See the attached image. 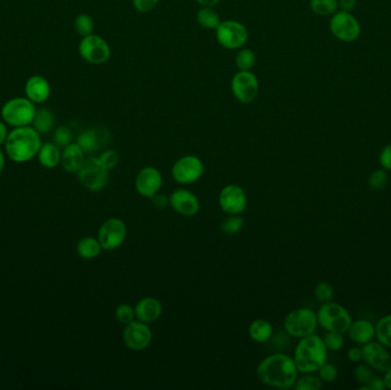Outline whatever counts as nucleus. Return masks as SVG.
<instances>
[{
    "label": "nucleus",
    "mask_w": 391,
    "mask_h": 390,
    "mask_svg": "<svg viewBox=\"0 0 391 390\" xmlns=\"http://www.w3.org/2000/svg\"><path fill=\"white\" fill-rule=\"evenodd\" d=\"M97 158H99V162H101L108 171L115 169V167L118 165V162H119V155H118V152H117L116 150H112V149L103 151Z\"/></svg>",
    "instance_id": "nucleus-41"
},
{
    "label": "nucleus",
    "mask_w": 391,
    "mask_h": 390,
    "mask_svg": "<svg viewBox=\"0 0 391 390\" xmlns=\"http://www.w3.org/2000/svg\"><path fill=\"white\" fill-rule=\"evenodd\" d=\"M55 124V116L48 108H37V112L32 121V127L40 133L47 134L53 130Z\"/></svg>",
    "instance_id": "nucleus-25"
},
{
    "label": "nucleus",
    "mask_w": 391,
    "mask_h": 390,
    "mask_svg": "<svg viewBox=\"0 0 391 390\" xmlns=\"http://www.w3.org/2000/svg\"><path fill=\"white\" fill-rule=\"evenodd\" d=\"M362 390H383L386 389L383 378L379 376H373L365 386L360 387Z\"/></svg>",
    "instance_id": "nucleus-45"
},
{
    "label": "nucleus",
    "mask_w": 391,
    "mask_h": 390,
    "mask_svg": "<svg viewBox=\"0 0 391 390\" xmlns=\"http://www.w3.org/2000/svg\"><path fill=\"white\" fill-rule=\"evenodd\" d=\"M86 152L82 150V147L75 142H71L70 145L63 148L61 154V165L64 171L68 173L78 172L82 164L85 162Z\"/></svg>",
    "instance_id": "nucleus-22"
},
{
    "label": "nucleus",
    "mask_w": 391,
    "mask_h": 390,
    "mask_svg": "<svg viewBox=\"0 0 391 390\" xmlns=\"http://www.w3.org/2000/svg\"><path fill=\"white\" fill-rule=\"evenodd\" d=\"M257 62V56L253 51L240 49L236 56V66L239 71H250Z\"/></svg>",
    "instance_id": "nucleus-31"
},
{
    "label": "nucleus",
    "mask_w": 391,
    "mask_h": 390,
    "mask_svg": "<svg viewBox=\"0 0 391 390\" xmlns=\"http://www.w3.org/2000/svg\"><path fill=\"white\" fill-rule=\"evenodd\" d=\"M374 369L367 364H359L353 369V376L357 382L360 383L362 386H365L374 376Z\"/></svg>",
    "instance_id": "nucleus-40"
},
{
    "label": "nucleus",
    "mask_w": 391,
    "mask_h": 390,
    "mask_svg": "<svg viewBox=\"0 0 391 390\" xmlns=\"http://www.w3.org/2000/svg\"><path fill=\"white\" fill-rule=\"evenodd\" d=\"M298 369L294 359L285 354H274L268 356L259 364L257 369V378L267 386L281 389L294 387L298 379Z\"/></svg>",
    "instance_id": "nucleus-1"
},
{
    "label": "nucleus",
    "mask_w": 391,
    "mask_h": 390,
    "mask_svg": "<svg viewBox=\"0 0 391 390\" xmlns=\"http://www.w3.org/2000/svg\"><path fill=\"white\" fill-rule=\"evenodd\" d=\"M316 314L319 326L327 332H337L344 334L353 323L349 311L341 304L332 301L322 304Z\"/></svg>",
    "instance_id": "nucleus-5"
},
{
    "label": "nucleus",
    "mask_w": 391,
    "mask_h": 390,
    "mask_svg": "<svg viewBox=\"0 0 391 390\" xmlns=\"http://www.w3.org/2000/svg\"><path fill=\"white\" fill-rule=\"evenodd\" d=\"M248 333L253 341L259 342V343H263L270 340L274 333L272 330V325L265 319H255V321L250 325L248 328Z\"/></svg>",
    "instance_id": "nucleus-26"
},
{
    "label": "nucleus",
    "mask_w": 391,
    "mask_h": 390,
    "mask_svg": "<svg viewBox=\"0 0 391 390\" xmlns=\"http://www.w3.org/2000/svg\"><path fill=\"white\" fill-rule=\"evenodd\" d=\"M351 341L356 345H363L375 338V325L367 319L353 321L346 331Z\"/></svg>",
    "instance_id": "nucleus-23"
},
{
    "label": "nucleus",
    "mask_w": 391,
    "mask_h": 390,
    "mask_svg": "<svg viewBox=\"0 0 391 390\" xmlns=\"http://www.w3.org/2000/svg\"><path fill=\"white\" fill-rule=\"evenodd\" d=\"M3 167H5V155H3V150L0 149V173L3 172Z\"/></svg>",
    "instance_id": "nucleus-52"
},
{
    "label": "nucleus",
    "mask_w": 391,
    "mask_h": 390,
    "mask_svg": "<svg viewBox=\"0 0 391 390\" xmlns=\"http://www.w3.org/2000/svg\"><path fill=\"white\" fill-rule=\"evenodd\" d=\"M168 201L175 212L188 218L195 217L200 210V203L197 196L183 188L174 190L168 197Z\"/></svg>",
    "instance_id": "nucleus-18"
},
{
    "label": "nucleus",
    "mask_w": 391,
    "mask_h": 390,
    "mask_svg": "<svg viewBox=\"0 0 391 390\" xmlns=\"http://www.w3.org/2000/svg\"><path fill=\"white\" fill-rule=\"evenodd\" d=\"M356 6L357 0H339V11L353 13Z\"/></svg>",
    "instance_id": "nucleus-47"
},
{
    "label": "nucleus",
    "mask_w": 391,
    "mask_h": 390,
    "mask_svg": "<svg viewBox=\"0 0 391 390\" xmlns=\"http://www.w3.org/2000/svg\"><path fill=\"white\" fill-rule=\"evenodd\" d=\"M346 356H348L350 362H362V361H363V350H362V347H353V348H350Z\"/></svg>",
    "instance_id": "nucleus-46"
},
{
    "label": "nucleus",
    "mask_w": 391,
    "mask_h": 390,
    "mask_svg": "<svg viewBox=\"0 0 391 390\" xmlns=\"http://www.w3.org/2000/svg\"><path fill=\"white\" fill-rule=\"evenodd\" d=\"M309 6L315 14L320 16H332L339 11V0H310Z\"/></svg>",
    "instance_id": "nucleus-30"
},
{
    "label": "nucleus",
    "mask_w": 391,
    "mask_h": 390,
    "mask_svg": "<svg viewBox=\"0 0 391 390\" xmlns=\"http://www.w3.org/2000/svg\"><path fill=\"white\" fill-rule=\"evenodd\" d=\"M77 174L82 186L93 193L102 191L109 180V171L99 162L97 157L86 158Z\"/></svg>",
    "instance_id": "nucleus-7"
},
{
    "label": "nucleus",
    "mask_w": 391,
    "mask_h": 390,
    "mask_svg": "<svg viewBox=\"0 0 391 390\" xmlns=\"http://www.w3.org/2000/svg\"><path fill=\"white\" fill-rule=\"evenodd\" d=\"M152 203H154L156 208H164L169 204V201H168V197H166L165 195H161L158 193L156 196L152 197Z\"/></svg>",
    "instance_id": "nucleus-48"
},
{
    "label": "nucleus",
    "mask_w": 391,
    "mask_h": 390,
    "mask_svg": "<svg viewBox=\"0 0 391 390\" xmlns=\"http://www.w3.org/2000/svg\"><path fill=\"white\" fill-rule=\"evenodd\" d=\"M202 8H214L219 4L220 0H196Z\"/></svg>",
    "instance_id": "nucleus-50"
},
{
    "label": "nucleus",
    "mask_w": 391,
    "mask_h": 390,
    "mask_svg": "<svg viewBox=\"0 0 391 390\" xmlns=\"http://www.w3.org/2000/svg\"><path fill=\"white\" fill-rule=\"evenodd\" d=\"M110 133L106 128H89L82 132L77 138V143L86 154L99 151L109 141Z\"/></svg>",
    "instance_id": "nucleus-20"
},
{
    "label": "nucleus",
    "mask_w": 391,
    "mask_h": 390,
    "mask_svg": "<svg viewBox=\"0 0 391 390\" xmlns=\"http://www.w3.org/2000/svg\"><path fill=\"white\" fill-rule=\"evenodd\" d=\"M94 20L88 14H79L75 20V29L77 34L82 37L94 34Z\"/></svg>",
    "instance_id": "nucleus-33"
},
{
    "label": "nucleus",
    "mask_w": 391,
    "mask_h": 390,
    "mask_svg": "<svg viewBox=\"0 0 391 390\" xmlns=\"http://www.w3.org/2000/svg\"><path fill=\"white\" fill-rule=\"evenodd\" d=\"M40 135L32 126L13 128L3 145L8 158L15 162L34 159L43 145Z\"/></svg>",
    "instance_id": "nucleus-2"
},
{
    "label": "nucleus",
    "mask_w": 391,
    "mask_h": 390,
    "mask_svg": "<svg viewBox=\"0 0 391 390\" xmlns=\"http://www.w3.org/2000/svg\"><path fill=\"white\" fill-rule=\"evenodd\" d=\"M161 186H163V175L156 167L147 166L137 173L135 189L141 196L152 198L159 193Z\"/></svg>",
    "instance_id": "nucleus-16"
},
{
    "label": "nucleus",
    "mask_w": 391,
    "mask_h": 390,
    "mask_svg": "<svg viewBox=\"0 0 391 390\" xmlns=\"http://www.w3.org/2000/svg\"><path fill=\"white\" fill-rule=\"evenodd\" d=\"M134 310L137 321L149 324L159 319L163 314V306L156 297H147L137 302Z\"/></svg>",
    "instance_id": "nucleus-21"
},
{
    "label": "nucleus",
    "mask_w": 391,
    "mask_h": 390,
    "mask_svg": "<svg viewBox=\"0 0 391 390\" xmlns=\"http://www.w3.org/2000/svg\"><path fill=\"white\" fill-rule=\"evenodd\" d=\"M327 352L324 340L315 333L300 339L293 356L298 372L303 374L318 372L327 362Z\"/></svg>",
    "instance_id": "nucleus-3"
},
{
    "label": "nucleus",
    "mask_w": 391,
    "mask_h": 390,
    "mask_svg": "<svg viewBox=\"0 0 391 390\" xmlns=\"http://www.w3.org/2000/svg\"><path fill=\"white\" fill-rule=\"evenodd\" d=\"M375 338L384 347L391 348V314L380 318L375 325Z\"/></svg>",
    "instance_id": "nucleus-29"
},
{
    "label": "nucleus",
    "mask_w": 391,
    "mask_h": 390,
    "mask_svg": "<svg viewBox=\"0 0 391 390\" xmlns=\"http://www.w3.org/2000/svg\"><path fill=\"white\" fill-rule=\"evenodd\" d=\"M8 133H10V131H8V125L1 119V121H0V145H5L7 136H8Z\"/></svg>",
    "instance_id": "nucleus-49"
},
{
    "label": "nucleus",
    "mask_w": 391,
    "mask_h": 390,
    "mask_svg": "<svg viewBox=\"0 0 391 390\" xmlns=\"http://www.w3.org/2000/svg\"><path fill=\"white\" fill-rule=\"evenodd\" d=\"M78 52L82 59L91 64H103L111 56L109 44L95 34L82 37L79 42Z\"/></svg>",
    "instance_id": "nucleus-10"
},
{
    "label": "nucleus",
    "mask_w": 391,
    "mask_h": 390,
    "mask_svg": "<svg viewBox=\"0 0 391 390\" xmlns=\"http://www.w3.org/2000/svg\"><path fill=\"white\" fill-rule=\"evenodd\" d=\"M322 387V381L319 376L312 373H305V376L298 378L295 381L294 388L296 390H318Z\"/></svg>",
    "instance_id": "nucleus-32"
},
{
    "label": "nucleus",
    "mask_w": 391,
    "mask_h": 390,
    "mask_svg": "<svg viewBox=\"0 0 391 390\" xmlns=\"http://www.w3.org/2000/svg\"><path fill=\"white\" fill-rule=\"evenodd\" d=\"M53 142L58 148H65L72 142V132L68 126H58L53 135Z\"/></svg>",
    "instance_id": "nucleus-36"
},
{
    "label": "nucleus",
    "mask_w": 391,
    "mask_h": 390,
    "mask_svg": "<svg viewBox=\"0 0 391 390\" xmlns=\"http://www.w3.org/2000/svg\"><path fill=\"white\" fill-rule=\"evenodd\" d=\"M388 173L384 169H377L368 178V186L375 191L383 190L387 186Z\"/></svg>",
    "instance_id": "nucleus-35"
},
{
    "label": "nucleus",
    "mask_w": 391,
    "mask_h": 390,
    "mask_svg": "<svg viewBox=\"0 0 391 390\" xmlns=\"http://www.w3.org/2000/svg\"><path fill=\"white\" fill-rule=\"evenodd\" d=\"M381 167L386 171H391V143L384 145L379 156Z\"/></svg>",
    "instance_id": "nucleus-44"
},
{
    "label": "nucleus",
    "mask_w": 391,
    "mask_h": 390,
    "mask_svg": "<svg viewBox=\"0 0 391 390\" xmlns=\"http://www.w3.org/2000/svg\"><path fill=\"white\" fill-rule=\"evenodd\" d=\"M329 28L331 34L342 42H356L362 34L359 21L349 12H335L331 16Z\"/></svg>",
    "instance_id": "nucleus-8"
},
{
    "label": "nucleus",
    "mask_w": 391,
    "mask_h": 390,
    "mask_svg": "<svg viewBox=\"0 0 391 390\" xmlns=\"http://www.w3.org/2000/svg\"><path fill=\"white\" fill-rule=\"evenodd\" d=\"M215 35L220 45L231 51L241 49L248 39L246 27L235 20L221 22L215 29Z\"/></svg>",
    "instance_id": "nucleus-9"
},
{
    "label": "nucleus",
    "mask_w": 391,
    "mask_h": 390,
    "mask_svg": "<svg viewBox=\"0 0 391 390\" xmlns=\"http://www.w3.org/2000/svg\"><path fill=\"white\" fill-rule=\"evenodd\" d=\"M102 249L99 239H94V237H84L77 244L78 256L85 260L95 259L99 256Z\"/></svg>",
    "instance_id": "nucleus-27"
},
{
    "label": "nucleus",
    "mask_w": 391,
    "mask_h": 390,
    "mask_svg": "<svg viewBox=\"0 0 391 390\" xmlns=\"http://www.w3.org/2000/svg\"><path fill=\"white\" fill-rule=\"evenodd\" d=\"M383 381L386 388L391 389V365L384 371Z\"/></svg>",
    "instance_id": "nucleus-51"
},
{
    "label": "nucleus",
    "mask_w": 391,
    "mask_h": 390,
    "mask_svg": "<svg viewBox=\"0 0 391 390\" xmlns=\"http://www.w3.org/2000/svg\"><path fill=\"white\" fill-rule=\"evenodd\" d=\"M318 374L322 382L331 383L335 381L336 378L339 376V372H337V369H336L335 365L326 362L325 364L318 369Z\"/></svg>",
    "instance_id": "nucleus-42"
},
{
    "label": "nucleus",
    "mask_w": 391,
    "mask_h": 390,
    "mask_svg": "<svg viewBox=\"0 0 391 390\" xmlns=\"http://www.w3.org/2000/svg\"><path fill=\"white\" fill-rule=\"evenodd\" d=\"M133 6L137 12L140 13H149L154 11L159 4V0H132Z\"/></svg>",
    "instance_id": "nucleus-43"
},
{
    "label": "nucleus",
    "mask_w": 391,
    "mask_h": 390,
    "mask_svg": "<svg viewBox=\"0 0 391 390\" xmlns=\"http://www.w3.org/2000/svg\"><path fill=\"white\" fill-rule=\"evenodd\" d=\"M37 112V104L27 97H12L1 107V119L10 127L31 126Z\"/></svg>",
    "instance_id": "nucleus-4"
},
{
    "label": "nucleus",
    "mask_w": 391,
    "mask_h": 390,
    "mask_svg": "<svg viewBox=\"0 0 391 390\" xmlns=\"http://www.w3.org/2000/svg\"><path fill=\"white\" fill-rule=\"evenodd\" d=\"M123 343L127 348L134 352H140L147 348L152 340V331L147 324L141 321H130L125 325L123 332Z\"/></svg>",
    "instance_id": "nucleus-15"
},
{
    "label": "nucleus",
    "mask_w": 391,
    "mask_h": 390,
    "mask_svg": "<svg viewBox=\"0 0 391 390\" xmlns=\"http://www.w3.org/2000/svg\"><path fill=\"white\" fill-rule=\"evenodd\" d=\"M322 340H324L327 350H331V352L341 350L344 345V337L342 333H337V332H327Z\"/></svg>",
    "instance_id": "nucleus-37"
},
{
    "label": "nucleus",
    "mask_w": 391,
    "mask_h": 390,
    "mask_svg": "<svg viewBox=\"0 0 391 390\" xmlns=\"http://www.w3.org/2000/svg\"><path fill=\"white\" fill-rule=\"evenodd\" d=\"M243 226L244 219L239 215H230L229 218L223 221L221 230L226 235H236L243 229Z\"/></svg>",
    "instance_id": "nucleus-34"
},
{
    "label": "nucleus",
    "mask_w": 391,
    "mask_h": 390,
    "mask_svg": "<svg viewBox=\"0 0 391 390\" xmlns=\"http://www.w3.org/2000/svg\"><path fill=\"white\" fill-rule=\"evenodd\" d=\"M127 236V227L118 218L108 219L103 222L97 232V239L103 249L112 251L123 245Z\"/></svg>",
    "instance_id": "nucleus-12"
},
{
    "label": "nucleus",
    "mask_w": 391,
    "mask_h": 390,
    "mask_svg": "<svg viewBox=\"0 0 391 390\" xmlns=\"http://www.w3.org/2000/svg\"><path fill=\"white\" fill-rule=\"evenodd\" d=\"M317 326V314L309 308H298L292 310L284 319L285 331L293 338L302 339L313 334Z\"/></svg>",
    "instance_id": "nucleus-6"
},
{
    "label": "nucleus",
    "mask_w": 391,
    "mask_h": 390,
    "mask_svg": "<svg viewBox=\"0 0 391 390\" xmlns=\"http://www.w3.org/2000/svg\"><path fill=\"white\" fill-rule=\"evenodd\" d=\"M259 90V80L252 71H238L231 80L233 97H236L240 103H252L257 99Z\"/></svg>",
    "instance_id": "nucleus-13"
},
{
    "label": "nucleus",
    "mask_w": 391,
    "mask_h": 390,
    "mask_svg": "<svg viewBox=\"0 0 391 390\" xmlns=\"http://www.w3.org/2000/svg\"><path fill=\"white\" fill-rule=\"evenodd\" d=\"M219 205L226 215H241L246 210V193L238 184H228L220 193Z\"/></svg>",
    "instance_id": "nucleus-14"
},
{
    "label": "nucleus",
    "mask_w": 391,
    "mask_h": 390,
    "mask_svg": "<svg viewBox=\"0 0 391 390\" xmlns=\"http://www.w3.org/2000/svg\"><path fill=\"white\" fill-rule=\"evenodd\" d=\"M315 297L319 302L326 304L333 300L334 297V289L332 285L326 282H320L315 287Z\"/></svg>",
    "instance_id": "nucleus-39"
},
{
    "label": "nucleus",
    "mask_w": 391,
    "mask_h": 390,
    "mask_svg": "<svg viewBox=\"0 0 391 390\" xmlns=\"http://www.w3.org/2000/svg\"><path fill=\"white\" fill-rule=\"evenodd\" d=\"M115 315H116L117 321H119L120 324L123 325L130 324V321H135V318H137L135 317L134 308L127 304H119L116 308Z\"/></svg>",
    "instance_id": "nucleus-38"
},
{
    "label": "nucleus",
    "mask_w": 391,
    "mask_h": 390,
    "mask_svg": "<svg viewBox=\"0 0 391 390\" xmlns=\"http://www.w3.org/2000/svg\"><path fill=\"white\" fill-rule=\"evenodd\" d=\"M196 20L202 28L209 29V30H215L221 23L219 14L213 10V8H200L196 15Z\"/></svg>",
    "instance_id": "nucleus-28"
},
{
    "label": "nucleus",
    "mask_w": 391,
    "mask_h": 390,
    "mask_svg": "<svg viewBox=\"0 0 391 390\" xmlns=\"http://www.w3.org/2000/svg\"><path fill=\"white\" fill-rule=\"evenodd\" d=\"M51 93V84L47 78L41 75H32L27 78L24 85V97L32 101L34 104H44Z\"/></svg>",
    "instance_id": "nucleus-19"
},
{
    "label": "nucleus",
    "mask_w": 391,
    "mask_h": 390,
    "mask_svg": "<svg viewBox=\"0 0 391 390\" xmlns=\"http://www.w3.org/2000/svg\"><path fill=\"white\" fill-rule=\"evenodd\" d=\"M205 173V166L197 156H183L171 167V176L180 184H191Z\"/></svg>",
    "instance_id": "nucleus-11"
},
{
    "label": "nucleus",
    "mask_w": 391,
    "mask_h": 390,
    "mask_svg": "<svg viewBox=\"0 0 391 390\" xmlns=\"http://www.w3.org/2000/svg\"><path fill=\"white\" fill-rule=\"evenodd\" d=\"M61 154L60 148L54 142L43 143L38 151V160L46 169H54L58 164H61Z\"/></svg>",
    "instance_id": "nucleus-24"
},
{
    "label": "nucleus",
    "mask_w": 391,
    "mask_h": 390,
    "mask_svg": "<svg viewBox=\"0 0 391 390\" xmlns=\"http://www.w3.org/2000/svg\"><path fill=\"white\" fill-rule=\"evenodd\" d=\"M363 350V361L367 365L370 366L374 371L384 372L391 365V355L379 341L367 342L362 345Z\"/></svg>",
    "instance_id": "nucleus-17"
}]
</instances>
